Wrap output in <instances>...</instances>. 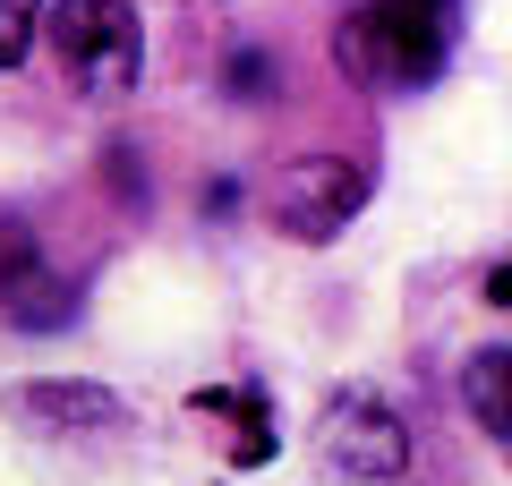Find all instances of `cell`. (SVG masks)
Masks as SVG:
<instances>
[{"instance_id": "1", "label": "cell", "mask_w": 512, "mask_h": 486, "mask_svg": "<svg viewBox=\"0 0 512 486\" xmlns=\"http://www.w3.org/2000/svg\"><path fill=\"white\" fill-rule=\"evenodd\" d=\"M333 52L359 77H402V86H419L453 52V0H367L359 18L342 26Z\"/></svg>"}, {"instance_id": "2", "label": "cell", "mask_w": 512, "mask_h": 486, "mask_svg": "<svg viewBox=\"0 0 512 486\" xmlns=\"http://www.w3.org/2000/svg\"><path fill=\"white\" fill-rule=\"evenodd\" d=\"M52 43H60V69L86 94H128L137 69H146V35H137V9L128 0H60Z\"/></svg>"}, {"instance_id": "3", "label": "cell", "mask_w": 512, "mask_h": 486, "mask_svg": "<svg viewBox=\"0 0 512 486\" xmlns=\"http://www.w3.org/2000/svg\"><path fill=\"white\" fill-rule=\"evenodd\" d=\"M316 452H325V469H342V478L384 486V478L410 469V427L384 410L376 393H342V401H325V418H316Z\"/></svg>"}, {"instance_id": "4", "label": "cell", "mask_w": 512, "mask_h": 486, "mask_svg": "<svg viewBox=\"0 0 512 486\" xmlns=\"http://www.w3.org/2000/svg\"><path fill=\"white\" fill-rule=\"evenodd\" d=\"M359 205H367V162H342V154H308L274 180V222L291 239H308V248L333 239Z\"/></svg>"}, {"instance_id": "5", "label": "cell", "mask_w": 512, "mask_h": 486, "mask_svg": "<svg viewBox=\"0 0 512 486\" xmlns=\"http://www.w3.org/2000/svg\"><path fill=\"white\" fill-rule=\"evenodd\" d=\"M0 316L18 324V333H60L77 316L69 282L35 256V231L26 222H0Z\"/></svg>"}, {"instance_id": "6", "label": "cell", "mask_w": 512, "mask_h": 486, "mask_svg": "<svg viewBox=\"0 0 512 486\" xmlns=\"http://www.w3.org/2000/svg\"><path fill=\"white\" fill-rule=\"evenodd\" d=\"M9 410L35 418V427H120L128 401L103 393V384H18V393H9Z\"/></svg>"}, {"instance_id": "7", "label": "cell", "mask_w": 512, "mask_h": 486, "mask_svg": "<svg viewBox=\"0 0 512 486\" xmlns=\"http://www.w3.org/2000/svg\"><path fill=\"white\" fill-rule=\"evenodd\" d=\"M461 393H470L478 427L512 435V350H478V359H470V376H461Z\"/></svg>"}, {"instance_id": "8", "label": "cell", "mask_w": 512, "mask_h": 486, "mask_svg": "<svg viewBox=\"0 0 512 486\" xmlns=\"http://www.w3.org/2000/svg\"><path fill=\"white\" fill-rule=\"evenodd\" d=\"M188 410H231L239 418V469H256L265 452H274V418H265L256 393H188Z\"/></svg>"}, {"instance_id": "9", "label": "cell", "mask_w": 512, "mask_h": 486, "mask_svg": "<svg viewBox=\"0 0 512 486\" xmlns=\"http://www.w3.org/2000/svg\"><path fill=\"white\" fill-rule=\"evenodd\" d=\"M35 18H43V0H0V69H18V60H26Z\"/></svg>"}, {"instance_id": "10", "label": "cell", "mask_w": 512, "mask_h": 486, "mask_svg": "<svg viewBox=\"0 0 512 486\" xmlns=\"http://www.w3.org/2000/svg\"><path fill=\"white\" fill-rule=\"evenodd\" d=\"M231 86H239V94H256V86H265V60L239 52V60H231Z\"/></svg>"}, {"instance_id": "11", "label": "cell", "mask_w": 512, "mask_h": 486, "mask_svg": "<svg viewBox=\"0 0 512 486\" xmlns=\"http://www.w3.org/2000/svg\"><path fill=\"white\" fill-rule=\"evenodd\" d=\"M487 299H495V307H512V265H495V273H487Z\"/></svg>"}]
</instances>
